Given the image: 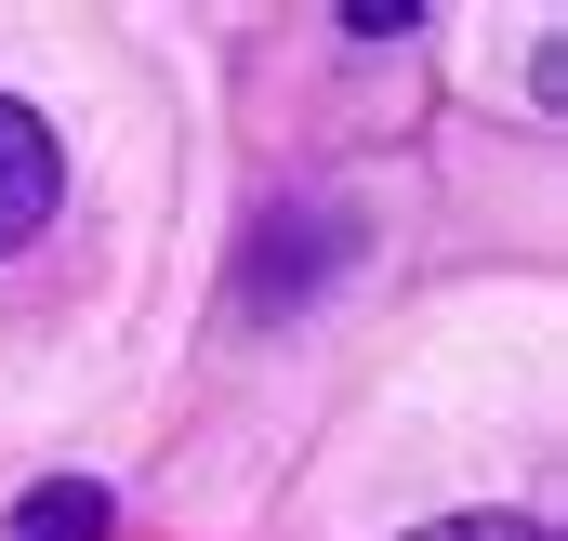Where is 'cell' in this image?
I'll return each instance as SVG.
<instances>
[{
	"mask_svg": "<svg viewBox=\"0 0 568 541\" xmlns=\"http://www.w3.org/2000/svg\"><path fill=\"white\" fill-rule=\"evenodd\" d=\"M53 198H67V159H53V133H40V106L0 93V252H27V238L53 225Z\"/></svg>",
	"mask_w": 568,
	"mask_h": 541,
	"instance_id": "cell-1",
	"label": "cell"
},
{
	"mask_svg": "<svg viewBox=\"0 0 568 541\" xmlns=\"http://www.w3.org/2000/svg\"><path fill=\"white\" fill-rule=\"evenodd\" d=\"M317 265H344V212H278V225L252 238V277H239V290L278 304V290H304Z\"/></svg>",
	"mask_w": 568,
	"mask_h": 541,
	"instance_id": "cell-2",
	"label": "cell"
},
{
	"mask_svg": "<svg viewBox=\"0 0 568 541\" xmlns=\"http://www.w3.org/2000/svg\"><path fill=\"white\" fill-rule=\"evenodd\" d=\"M0 541H106V489H93V476H53V489L13 502V529H0Z\"/></svg>",
	"mask_w": 568,
	"mask_h": 541,
	"instance_id": "cell-3",
	"label": "cell"
},
{
	"mask_svg": "<svg viewBox=\"0 0 568 541\" xmlns=\"http://www.w3.org/2000/svg\"><path fill=\"white\" fill-rule=\"evenodd\" d=\"M410 541H542L529 516H436V529H410Z\"/></svg>",
	"mask_w": 568,
	"mask_h": 541,
	"instance_id": "cell-4",
	"label": "cell"
}]
</instances>
